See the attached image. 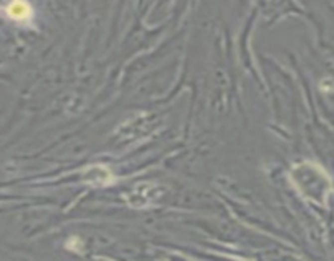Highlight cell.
<instances>
[{
  "mask_svg": "<svg viewBox=\"0 0 334 261\" xmlns=\"http://www.w3.org/2000/svg\"><path fill=\"white\" fill-rule=\"evenodd\" d=\"M8 11H10V15L13 16V18H26V16L29 15V8L26 7L25 3H21V2L13 3L8 8Z\"/></svg>",
  "mask_w": 334,
  "mask_h": 261,
  "instance_id": "cell-1",
  "label": "cell"
}]
</instances>
